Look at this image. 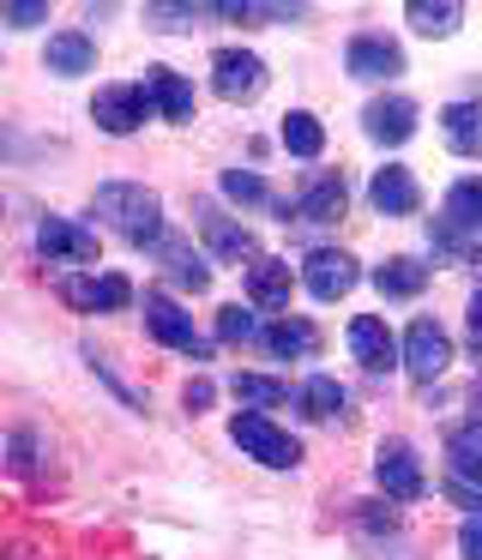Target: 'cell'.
Here are the masks:
<instances>
[{
  "mask_svg": "<svg viewBox=\"0 0 482 560\" xmlns=\"http://www.w3.org/2000/svg\"><path fill=\"white\" fill-rule=\"evenodd\" d=\"M368 199H374L380 218H410V211L422 206V187H416V175H410V170H380L368 182Z\"/></svg>",
  "mask_w": 482,
  "mask_h": 560,
  "instance_id": "9a60e30c",
  "label": "cell"
},
{
  "mask_svg": "<svg viewBox=\"0 0 482 560\" xmlns=\"http://www.w3.org/2000/svg\"><path fill=\"white\" fill-rule=\"evenodd\" d=\"M349 350H356V362L368 368V374H386V368H398V338L386 331V319H374V314L349 319Z\"/></svg>",
  "mask_w": 482,
  "mask_h": 560,
  "instance_id": "7c38bea8",
  "label": "cell"
},
{
  "mask_svg": "<svg viewBox=\"0 0 482 560\" xmlns=\"http://www.w3.org/2000/svg\"><path fill=\"white\" fill-rule=\"evenodd\" d=\"M289 283H296V278H289V259L265 254V259H253V266H248V302L253 307H289Z\"/></svg>",
  "mask_w": 482,
  "mask_h": 560,
  "instance_id": "e0dca14e",
  "label": "cell"
},
{
  "mask_svg": "<svg viewBox=\"0 0 482 560\" xmlns=\"http://www.w3.org/2000/svg\"><path fill=\"white\" fill-rule=\"evenodd\" d=\"M458 19L464 13H458L452 0H410V25H416L422 37H452Z\"/></svg>",
  "mask_w": 482,
  "mask_h": 560,
  "instance_id": "d4e9b609",
  "label": "cell"
},
{
  "mask_svg": "<svg viewBox=\"0 0 482 560\" xmlns=\"http://www.w3.org/2000/svg\"><path fill=\"white\" fill-rule=\"evenodd\" d=\"M470 266H477V271H482V247H477V254H470Z\"/></svg>",
  "mask_w": 482,
  "mask_h": 560,
  "instance_id": "74e56055",
  "label": "cell"
},
{
  "mask_svg": "<svg viewBox=\"0 0 482 560\" xmlns=\"http://www.w3.org/2000/svg\"><path fill=\"white\" fill-rule=\"evenodd\" d=\"M145 25H151V31H187L193 25V7H145Z\"/></svg>",
  "mask_w": 482,
  "mask_h": 560,
  "instance_id": "d6a6232c",
  "label": "cell"
},
{
  "mask_svg": "<svg viewBox=\"0 0 482 560\" xmlns=\"http://www.w3.org/2000/svg\"><path fill=\"white\" fill-rule=\"evenodd\" d=\"M96 67V43L79 37V31H60V37H48V73H91Z\"/></svg>",
  "mask_w": 482,
  "mask_h": 560,
  "instance_id": "44dd1931",
  "label": "cell"
},
{
  "mask_svg": "<svg viewBox=\"0 0 482 560\" xmlns=\"http://www.w3.org/2000/svg\"><path fill=\"white\" fill-rule=\"evenodd\" d=\"M337 410H344V386H337V380H325V374H313L308 386H301V416L325 422V416H337Z\"/></svg>",
  "mask_w": 482,
  "mask_h": 560,
  "instance_id": "4316f807",
  "label": "cell"
},
{
  "mask_svg": "<svg viewBox=\"0 0 482 560\" xmlns=\"http://www.w3.org/2000/svg\"><path fill=\"white\" fill-rule=\"evenodd\" d=\"M422 283H428V266H422V259H410V254L386 259V266L374 271V290L398 295V302H404V295H422Z\"/></svg>",
  "mask_w": 482,
  "mask_h": 560,
  "instance_id": "7402d4cb",
  "label": "cell"
},
{
  "mask_svg": "<svg viewBox=\"0 0 482 560\" xmlns=\"http://www.w3.org/2000/svg\"><path fill=\"white\" fill-rule=\"evenodd\" d=\"M211 85H217V97H229V103H253L265 91V61L248 49H223L211 61Z\"/></svg>",
  "mask_w": 482,
  "mask_h": 560,
  "instance_id": "277c9868",
  "label": "cell"
},
{
  "mask_svg": "<svg viewBox=\"0 0 482 560\" xmlns=\"http://www.w3.org/2000/svg\"><path fill=\"white\" fill-rule=\"evenodd\" d=\"M36 247H43L48 259H67V266H91L96 259V235L79 230V223H67V218H43Z\"/></svg>",
  "mask_w": 482,
  "mask_h": 560,
  "instance_id": "5bb4252c",
  "label": "cell"
},
{
  "mask_svg": "<svg viewBox=\"0 0 482 560\" xmlns=\"http://www.w3.org/2000/svg\"><path fill=\"white\" fill-rule=\"evenodd\" d=\"M145 331H151L157 343H169V350H181V355H199V362L211 355V343L193 331V319L181 314L169 295H145Z\"/></svg>",
  "mask_w": 482,
  "mask_h": 560,
  "instance_id": "3957f363",
  "label": "cell"
},
{
  "mask_svg": "<svg viewBox=\"0 0 482 560\" xmlns=\"http://www.w3.org/2000/svg\"><path fill=\"white\" fill-rule=\"evenodd\" d=\"M96 218H108V230L127 242H157L163 235V206L151 187L139 182H103L96 187Z\"/></svg>",
  "mask_w": 482,
  "mask_h": 560,
  "instance_id": "6da1fadb",
  "label": "cell"
},
{
  "mask_svg": "<svg viewBox=\"0 0 482 560\" xmlns=\"http://www.w3.org/2000/svg\"><path fill=\"white\" fill-rule=\"evenodd\" d=\"M260 338H265V350H272V355H313V350H320V331H313L308 319H277V326L260 331Z\"/></svg>",
  "mask_w": 482,
  "mask_h": 560,
  "instance_id": "603a6c76",
  "label": "cell"
},
{
  "mask_svg": "<svg viewBox=\"0 0 482 560\" xmlns=\"http://www.w3.org/2000/svg\"><path fill=\"white\" fill-rule=\"evenodd\" d=\"M356 259L337 254V247H320V254L301 259V283H308V295H320V302H337V295L356 290Z\"/></svg>",
  "mask_w": 482,
  "mask_h": 560,
  "instance_id": "5b68a950",
  "label": "cell"
},
{
  "mask_svg": "<svg viewBox=\"0 0 482 560\" xmlns=\"http://www.w3.org/2000/svg\"><path fill=\"white\" fill-rule=\"evenodd\" d=\"M362 127H368V139H380V145H404V139L416 133V103L410 97H374L368 109H362Z\"/></svg>",
  "mask_w": 482,
  "mask_h": 560,
  "instance_id": "8fae6325",
  "label": "cell"
},
{
  "mask_svg": "<svg viewBox=\"0 0 482 560\" xmlns=\"http://www.w3.org/2000/svg\"><path fill=\"white\" fill-rule=\"evenodd\" d=\"M217 338H223V343H248V338H260V319H253L248 307H223V314H217Z\"/></svg>",
  "mask_w": 482,
  "mask_h": 560,
  "instance_id": "f546056e",
  "label": "cell"
},
{
  "mask_svg": "<svg viewBox=\"0 0 482 560\" xmlns=\"http://www.w3.org/2000/svg\"><path fill=\"white\" fill-rule=\"evenodd\" d=\"M145 103L163 109L169 121H187L193 115V85L175 73V67H145Z\"/></svg>",
  "mask_w": 482,
  "mask_h": 560,
  "instance_id": "2e32d148",
  "label": "cell"
},
{
  "mask_svg": "<svg viewBox=\"0 0 482 560\" xmlns=\"http://www.w3.org/2000/svg\"><path fill=\"white\" fill-rule=\"evenodd\" d=\"M458 555L482 560V518H464V530H458Z\"/></svg>",
  "mask_w": 482,
  "mask_h": 560,
  "instance_id": "836d02e7",
  "label": "cell"
},
{
  "mask_svg": "<svg viewBox=\"0 0 482 560\" xmlns=\"http://www.w3.org/2000/svg\"><path fill=\"white\" fill-rule=\"evenodd\" d=\"M344 199H349L344 182H337V175H320V182L296 199V223H337L344 218Z\"/></svg>",
  "mask_w": 482,
  "mask_h": 560,
  "instance_id": "d6986e66",
  "label": "cell"
},
{
  "mask_svg": "<svg viewBox=\"0 0 482 560\" xmlns=\"http://www.w3.org/2000/svg\"><path fill=\"white\" fill-rule=\"evenodd\" d=\"M91 115H96L103 133H133V127L151 115V103H145V85H103L91 103Z\"/></svg>",
  "mask_w": 482,
  "mask_h": 560,
  "instance_id": "52a82bcc",
  "label": "cell"
},
{
  "mask_svg": "<svg viewBox=\"0 0 482 560\" xmlns=\"http://www.w3.org/2000/svg\"><path fill=\"white\" fill-rule=\"evenodd\" d=\"M482 230V182H458L452 194H446V211L440 223H434V242L440 247H458V235Z\"/></svg>",
  "mask_w": 482,
  "mask_h": 560,
  "instance_id": "ba28073f",
  "label": "cell"
},
{
  "mask_svg": "<svg viewBox=\"0 0 482 560\" xmlns=\"http://www.w3.org/2000/svg\"><path fill=\"white\" fill-rule=\"evenodd\" d=\"M374 470H380V488H386L392 500H416L422 488H428V482H422L416 452H410L404 440H386V446H380V458H374Z\"/></svg>",
  "mask_w": 482,
  "mask_h": 560,
  "instance_id": "30bf717a",
  "label": "cell"
},
{
  "mask_svg": "<svg viewBox=\"0 0 482 560\" xmlns=\"http://www.w3.org/2000/svg\"><path fill=\"white\" fill-rule=\"evenodd\" d=\"M223 194L241 199V206H260V199H265V182H260V175H248V170H229V175H223Z\"/></svg>",
  "mask_w": 482,
  "mask_h": 560,
  "instance_id": "4dcf8cb0",
  "label": "cell"
},
{
  "mask_svg": "<svg viewBox=\"0 0 482 560\" xmlns=\"http://www.w3.org/2000/svg\"><path fill=\"white\" fill-rule=\"evenodd\" d=\"M446 362H452V338H446V326L416 319V326L404 331V368H410L416 380H440Z\"/></svg>",
  "mask_w": 482,
  "mask_h": 560,
  "instance_id": "8992f818",
  "label": "cell"
},
{
  "mask_svg": "<svg viewBox=\"0 0 482 560\" xmlns=\"http://www.w3.org/2000/svg\"><path fill=\"white\" fill-rule=\"evenodd\" d=\"M446 494H452V500H458V506H470V512H477V506H482V488H464V482H446Z\"/></svg>",
  "mask_w": 482,
  "mask_h": 560,
  "instance_id": "d590c367",
  "label": "cell"
},
{
  "mask_svg": "<svg viewBox=\"0 0 482 560\" xmlns=\"http://www.w3.org/2000/svg\"><path fill=\"white\" fill-rule=\"evenodd\" d=\"M211 398H217V386H211V380H187V410H205Z\"/></svg>",
  "mask_w": 482,
  "mask_h": 560,
  "instance_id": "e575fe53",
  "label": "cell"
},
{
  "mask_svg": "<svg viewBox=\"0 0 482 560\" xmlns=\"http://www.w3.org/2000/svg\"><path fill=\"white\" fill-rule=\"evenodd\" d=\"M0 19H7V25H43L48 7L43 0H0Z\"/></svg>",
  "mask_w": 482,
  "mask_h": 560,
  "instance_id": "1f68e13d",
  "label": "cell"
},
{
  "mask_svg": "<svg viewBox=\"0 0 482 560\" xmlns=\"http://www.w3.org/2000/svg\"><path fill=\"white\" fill-rule=\"evenodd\" d=\"M236 398H241V404H260V410H272V404L289 398V386H284V380H272V374H236Z\"/></svg>",
  "mask_w": 482,
  "mask_h": 560,
  "instance_id": "83f0119b",
  "label": "cell"
},
{
  "mask_svg": "<svg viewBox=\"0 0 482 560\" xmlns=\"http://www.w3.org/2000/svg\"><path fill=\"white\" fill-rule=\"evenodd\" d=\"M440 133L458 158H482V103H446Z\"/></svg>",
  "mask_w": 482,
  "mask_h": 560,
  "instance_id": "ac0fdd59",
  "label": "cell"
},
{
  "mask_svg": "<svg viewBox=\"0 0 482 560\" xmlns=\"http://www.w3.org/2000/svg\"><path fill=\"white\" fill-rule=\"evenodd\" d=\"M199 230H205V242H211V254H223V259H253V235L241 230V223H229V218H217V211H205Z\"/></svg>",
  "mask_w": 482,
  "mask_h": 560,
  "instance_id": "cb8c5ba5",
  "label": "cell"
},
{
  "mask_svg": "<svg viewBox=\"0 0 482 560\" xmlns=\"http://www.w3.org/2000/svg\"><path fill=\"white\" fill-rule=\"evenodd\" d=\"M229 440H236L248 458H260L265 470H296V464H301V446L272 422V416H260V410H241L236 422H229Z\"/></svg>",
  "mask_w": 482,
  "mask_h": 560,
  "instance_id": "7a4b0ae2",
  "label": "cell"
},
{
  "mask_svg": "<svg viewBox=\"0 0 482 560\" xmlns=\"http://www.w3.org/2000/svg\"><path fill=\"white\" fill-rule=\"evenodd\" d=\"M477 422H482V392H477Z\"/></svg>",
  "mask_w": 482,
  "mask_h": 560,
  "instance_id": "f35d334b",
  "label": "cell"
},
{
  "mask_svg": "<svg viewBox=\"0 0 482 560\" xmlns=\"http://www.w3.org/2000/svg\"><path fill=\"white\" fill-rule=\"evenodd\" d=\"M344 67H349V79H392V73H404V49L392 37H374L368 31V37L349 43Z\"/></svg>",
  "mask_w": 482,
  "mask_h": 560,
  "instance_id": "4fadbf2b",
  "label": "cell"
},
{
  "mask_svg": "<svg viewBox=\"0 0 482 560\" xmlns=\"http://www.w3.org/2000/svg\"><path fill=\"white\" fill-rule=\"evenodd\" d=\"M470 331H477V343H482V290L470 295Z\"/></svg>",
  "mask_w": 482,
  "mask_h": 560,
  "instance_id": "8d00e7d4",
  "label": "cell"
},
{
  "mask_svg": "<svg viewBox=\"0 0 482 560\" xmlns=\"http://www.w3.org/2000/svg\"><path fill=\"white\" fill-rule=\"evenodd\" d=\"M284 145L296 151V158H320V151H325V127L313 121L308 109H296V115H284Z\"/></svg>",
  "mask_w": 482,
  "mask_h": 560,
  "instance_id": "484cf974",
  "label": "cell"
},
{
  "mask_svg": "<svg viewBox=\"0 0 482 560\" xmlns=\"http://www.w3.org/2000/svg\"><path fill=\"white\" fill-rule=\"evenodd\" d=\"M60 295H67L72 307H84V314H115V307L133 302V283L120 278V271H108V278H67Z\"/></svg>",
  "mask_w": 482,
  "mask_h": 560,
  "instance_id": "9c48e42d",
  "label": "cell"
},
{
  "mask_svg": "<svg viewBox=\"0 0 482 560\" xmlns=\"http://www.w3.org/2000/svg\"><path fill=\"white\" fill-rule=\"evenodd\" d=\"M169 278H175L181 290H205V283H211V271H205L199 254H187V247H169Z\"/></svg>",
  "mask_w": 482,
  "mask_h": 560,
  "instance_id": "f1b7e54d",
  "label": "cell"
},
{
  "mask_svg": "<svg viewBox=\"0 0 482 560\" xmlns=\"http://www.w3.org/2000/svg\"><path fill=\"white\" fill-rule=\"evenodd\" d=\"M446 464H452V482L482 488V428H452L446 434Z\"/></svg>",
  "mask_w": 482,
  "mask_h": 560,
  "instance_id": "ffe728a7",
  "label": "cell"
}]
</instances>
